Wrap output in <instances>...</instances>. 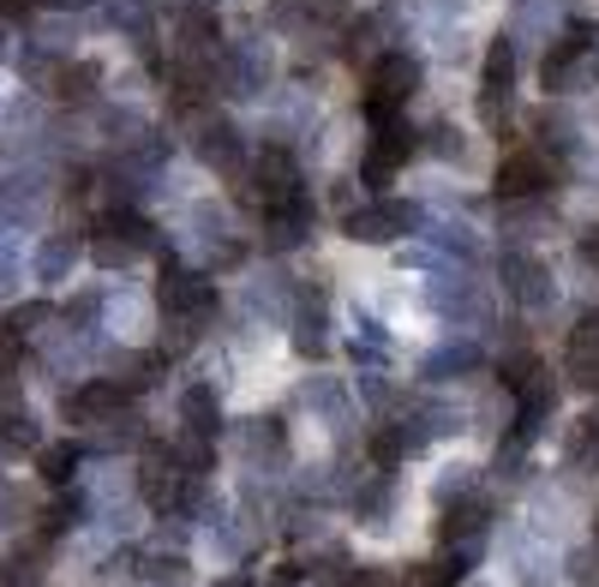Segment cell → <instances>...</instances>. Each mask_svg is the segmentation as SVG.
<instances>
[{
  "mask_svg": "<svg viewBox=\"0 0 599 587\" xmlns=\"http://www.w3.org/2000/svg\"><path fill=\"white\" fill-rule=\"evenodd\" d=\"M551 174H558V163H551L546 151H516V156H504V168H498V193L509 204H534L551 186Z\"/></svg>",
  "mask_w": 599,
  "mask_h": 587,
  "instance_id": "3",
  "label": "cell"
},
{
  "mask_svg": "<svg viewBox=\"0 0 599 587\" xmlns=\"http://www.w3.org/2000/svg\"><path fill=\"white\" fill-rule=\"evenodd\" d=\"M581 264H593V270H599V228L588 234V240H581Z\"/></svg>",
  "mask_w": 599,
  "mask_h": 587,
  "instance_id": "28",
  "label": "cell"
},
{
  "mask_svg": "<svg viewBox=\"0 0 599 587\" xmlns=\"http://www.w3.org/2000/svg\"><path fill=\"white\" fill-rule=\"evenodd\" d=\"M91 84H96V66H61L54 72V96H66V102H84Z\"/></svg>",
  "mask_w": 599,
  "mask_h": 587,
  "instance_id": "18",
  "label": "cell"
},
{
  "mask_svg": "<svg viewBox=\"0 0 599 587\" xmlns=\"http://www.w3.org/2000/svg\"><path fill=\"white\" fill-rule=\"evenodd\" d=\"M569 378L576 384H599V312H588L576 325V336H569Z\"/></svg>",
  "mask_w": 599,
  "mask_h": 587,
  "instance_id": "10",
  "label": "cell"
},
{
  "mask_svg": "<svg viewBox=\"0 0 599 587\" xmlns=\"http://www.w3.org/2000/svg\"><path fill=\"white\" fill-rule=\"evenodd\" d=\"M19 360H24V330L7 318V325H0V372H12Z\"/></svg>",
  "mask_w": 599,
  "mask_h": 587,
  "instance_id": "22",
  "label": "cell"
},
{
  "mask_svg": "<svg viewBox=\"0 0 599 587\" xmlns=\"http://www.w3.org/2000/svg\"><path fill=\"white\" fill-rule=\"evenodd\" d=\"M121 402H126V390L114 384V378H91L79 395H66V414L72 420H114V414H121Z\"/></svg>",
  "mask_w": 599,
  "mask_h": 587,
  "instance_id": "9",
  "label": "cell"
},
{
  "mask_svg": "<svg viewBox=\"0 0 599 587\" xmlns=\"http://www.w3.org/2000/svg\"><path fill=\"white\" fill-rule=\"evenodd\" d=\"M295 348L306 360H318L330 348V318H324V300H318V294H306V312L295 318Z\"/></svg>",
  "mask_w": 599,
  "mask_h": 587,
  "instance_id": "14",
  "label": "cell"
},
{
  "mask_svg": "<svg viewBox=\"0 0 599 587\" xmlns=\"http://www.w3.org/2000/svg\"><path fill=\"white\" fill-rule=\"evenodd\" d=\"M509 84H516V42L498 37L486 49V91H509Z\"/></svg>",
  "mask_w": 599,
  "mask_h": 587,
  "instance_id": "16",
  "label": "cell"
},
{
  "mask_svg": "<svg viewBox=\"0 0 599 587\" xmlns=\"http://www.w3.org/2000/svg\"><path fill=\"white\" fill-rule=\"evenodd\" d=\"M180 420L193 425V437H210L216 432V390L210 384H193L180 395Z\"/></svg>",
  "mask_w": 599,
  "mask_h": 587,
  "instance_id": "15",
  "label": "cell"
},
{
  "mask_svg": "<svg viewBox=\"0 0 599 587\" xmlns=\"http://www.w3.org/2000/svg\"><path fill=\"white\" fill-rule=\"evenodd\" d=\"M306 234H312V198L295 193L282 204H265V246L270 253H288V246H300Z\"/></svg>",
  "mask_w": 599,
  "mask_h": 587,
  "instance_id": "5",
  "label": "cell"
},
{
  "mask_svg": "<svg viewBox=\"0 0 599 587\" xmlns=\"http://www.w3.org/2000/svg\"><path fill=\"white\" fill-rule=\"evenodd\" d=\"M432 156H444V163H462V156H467L462 132H450V126H432Z\"/></svg>",
  "mask_w": 599,
  "mask_h": 587,
  "instance_id": "23",
  "label": "cell"
},
{
  "mask_svg": "<svg viewBox=\"0 0 599 587\" xmlns=\"http://www.w3.org/2000/svg\"><path fill=\"white\" fill-rule=\"evenodd\" d=\"M420 79H426V72H420L414 54H378V66H372V91L390 96V102H407L420 91Z\"/></svg>",
  "mask_w": 599,
  "mask_h": 587,
  "instance_id": "8",
  "label": "cell"
},
{
  "mask_svg": "<svg viewBox=\"0 0 599 587\" xmlns=\"http://www.w3.org/2000/svg\"><path fill=\"white\" fill-rule=\"evenodd\" d=\"M265 587H300V569H276V576Z\"/></svg>",
  "mask_w": 599,
  "mask_h": 587,
  "instance_id": "30",
  "label": "cell"
},
{
  "mask_svg": "<svg viewBox=\"0 0 599 587\" xmlns=\"http://www.w3.org/2000/svg\"><path fill=\"white\" fill-rule=\"evenodd\" d=\"M252 181H258V186H252L258 204H282V198L300 193V168H295V156H288L282 144H265V156H258Z\"/></svg>",
  "mask_w": 599,
  "mask_h": 587,
  "instance_id": "6",
  "label": "cell"
},
{
  "mask_svg": "<svg viewBox=\"0 0 599 587\" xmlns=\"http://www.w3.org/2000/svg\"><path fill=\"white\" fill-rule=\"evenodd\" d=\"M474 492V467L467 462H450L444 474H437V504H450V497H467Z\"/></svg>",
  "mask_w": 599,
  "mask_h": 587,
  "instance_id": "19",
  "label": "cell"
},
{
  "mask_svg": "<svg viewBox=\"0 0 599 587\" xmlns=\"http://www.w3.org/2000/svg\"><path fill=\"white\" fill-rule=\"evenodd\" d=\"M504 288L516 294L521 306H551V276H546V264L528 258V253H504Z\"/></svg>",
  "mask_w": 599,
  "mask_h": 587,
  "instance_id": "7",
  "label": "cell"
},
{
  "mask_svg": "<svg viewBox=\"0 0 599 587\" xmlns=\"http://www.w3.org/2000/svg\"><path fill=\"white\" fill-rule=\"evenodd\" d=\"M163 312L168 318H193V325H204V318L216 312V288L204 282V276H193V270H180V264H163Z\"/></svg>",
  "mask_w": 599,
  "mask_h": 587,
  "instance_id": "2",
  "label": "cell"
},
{
  "mask_svg": "<svg viewBox=\"0 0 599 587\" xmlns=\"http://www.w3.org/2000/svg\"><path fill=\"white\" fill-rule=\"evenodd\" d=\"M569 132H576V126H569V114H539V138H546V144H558V151H569V144H576Z\"/></svg>",
  "mask_w": 599,
  "mask_h": 587,
  "instance_id": "25",
  "label": "cell"
},
{
  "mask_svg": "<svg viewBox=\"0 0 599 587\" xmlns=\"http://www.w3.org/2000/svg\"><path fill=\"white\" fill-rule=\"evenodd\" d=\"M216 587H252V581H246V576H223V581H216Z\"/></svg>",
  "mask_w": 599,
  "mask_h": 587,
  "instance_id": "31",
  "label": "cell"
},
{
  "mask_svg": "<svg viewBox=\"0 0 599 587\" xmlns=\"http://www.w3.org/2000/svg\"><path fill=\"white\" fill-rule=\"evenodd\" d=\"M414 151H420V144H414V126H402V121L372 126V151H366V163H360V174H366L372 186H384Z\"/></svg>",
  "mask_w": 599,
  "mask_h": 587,
  "instance_id": "4",
  "label": "cell"
},
{
  "mask_svg": "<svg viewBox=\"0 0 599 587\" xmlns=\"http://www.w3.org/2000/svg\"><path fill=\"white\" fill-rule=\"evenodd\" d=\"M198 156L216 174H234V168H240V132H234L228 121H204L198 126Z\"/></svg>",
  "mask_w": 599,
  "mask_h": 587,
  "instance_id": "11",
  "label": "cell"
},
{
  "mask_svg": "<svg viewBox=\"0 0 599 587\" xmlns=\"http://www.w3.org/2000/svg\"><path fill=\"white\" fill-rule=\"evenodd\" d=\"M144 576H151V581H168V587H180V581H186V557H151V564H144Z\"/></svg>",
  "mask_w": 599,
  "mask_h": 587,
  "instance_id": "24",
  "label": "cell"
},
{
  "mask_svg": "<svg viewBox=\"0 0 599 587\" xmlns=\"http://www.w3.org/2000/svg\"><path fill=\"white\" fill-rule=\"evenodd\" d=\"M133 253H138L133 240H96V246H91V258H96V264H109V270H114V264H126Z\"/></svg>",
  "mask_w": 599,
  "mask_h": 587,
  "instance_id": "26",
  "label": "cell"
},
{
  "mask_svg": "<svg viewBox=\"0 0 599 587\" xmlns=\"http://www.w3.org/2000/svg\"><path fill=\"white\" fill-rule=\"evenodd\" d=\"M414 228H420V204H402V198H378L366 210L348 216V240L354 246H390Z\"/></svg>",
  "mask_w": 599,
  "mask_h": 587,
  "instance_id": "1",
  "label": "cell"
},
{
  "mask_svg": "<svg viewBox=\"0 0 599 587\" xmlns=\"http://www.w3.org/2000/svg\"><path fill=\"white\" fill-rule=\"evenodd\" d=\"M504 114H509V91H479V121L498 126Z\"/></svg>",
  "mask_w": 599,
  "mask_h": 587,
  "instance_id": "27",
  "label": "cell"
},
{
  "mask_svg": "<svg viewBox=\"0 0 599 587\" xmlns=\"http://www.w3.org/2000/svg\"><path fill=\"white\" fill-rule=\"evenodd\" d=\"M42 7H54V12H84V7H96V0H42Z\"/></svg>",
  "mask_w": 599,
  "mask_h": 587,
  "instance_id": "29",
  "label": "cell"
},
{
  "mask_svg": "<svg viewBox=\"0 0 599 587\" xmlns=\"http://www.w3.org/2000/svg\"><path fill=\"white\" fill-rule=\"evenodd\" d=\"M437 534H444V546H456V552L474 557V546L486 539V509H479V504L450 509V504H444V527H437Z\"/></svg>",
  "mask_w": 599,
  "mask_h": 587,
  "instance_id": "12",
  "label": "cell"
},
{
  "mask_svg": "<svg viewBox=\"0 0 599 587\" xmlns=\"http://www.w3.org/2000/svg\"><path fill=\"white\" fill-rule=\"evenodd\" d=\"M72 467H79V444H54V450H42V480H49V486H66Z\"/></svg>",
  "mask_w": 599,
  "mask_h": 587,
  "instance_id": "17",
  "label": "cell"
},
{
  "mask_svg": "<svg viewBox=\"0 0 599 587\" xmlns=\"http://www.w3.org/2000/svg\"><path fill=\"white\" fill-rule=\"evenodd\" d=\"M420 372L432 378V384H450V378H467V372H479V348L474 342H444L437 354H426V365Z\"/></svg>",
  "mask_w": 599,
  "mask_h": 587,
  "instance_id": "13",
  "label": "cell"
},
{
  "mask_svg": "<svg viewBox=\"0 0 599 587\" xmlns=\"http://www.w3.org/2000/svg\"><path fill=\"white\" fill-rule=\"evenodd\" d=\"M306 408H324V414H342V408H348V395H342V384H335V378H312V384H306Z\"/></svg>",
  "mask_w": 599,
  "mask_h": 587,
  "instance_id": "20",
  "label": "cell"
},
{
  "mask_svg": "<svg viewBox=\"0 0 599 587\" xmlns=\"http://www.w3.org/2000/svg\"><path fill=\"white\" fill-rule=\"evenodd\" d=\"M66 264H72V240H49L42 246V282H61Z\"/></svg>",
  "mask_w": 599,
  "mask_h": 587,
  "instance_id": "21",
  "label": "cell"
}]
</instances>
